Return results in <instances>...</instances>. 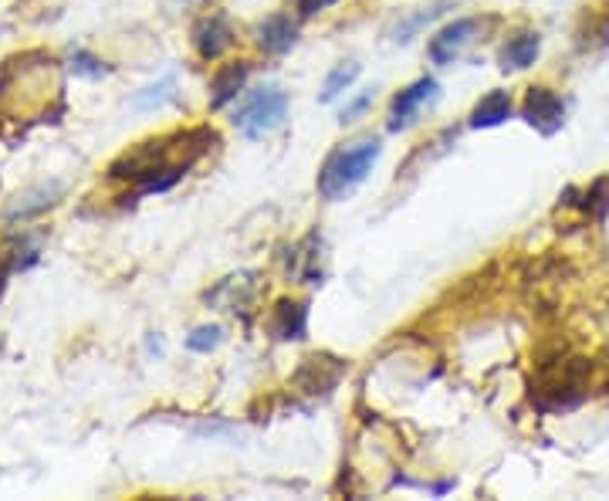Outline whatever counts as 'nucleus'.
I'll return each instance as SVG.
<instances>
[{"label": "nucleus", "mask_w": 609, "mask_h": 501, "mask_svg": "<svg viewBox=\"0 0 609 501\" xmlns=\"http://www.w3.org/2000/svg\"><path fill=\"white\" fill-rule=\"evenodd\" d=\"M379 156H382L379 139H359L353 146L336 149L325 159L322 174H318V194L328 203L349 200L366 184V177L372 174V166L379 163Z\"/></svg>", "instance_id": "f257e3e1"}, {"label": "nucleus", "mask_w": 609, "mask_h": 501, "mask_svg": "<svg viewBox=\"0 0 609 501\" xmlns=\"http://www.w3.org/2000/svg\"><path fill=\"white\" fill-rule=\"evenodd\" d=\"M285 116H288V92H282L279 85H264L244 98V105L234 113V126L248 139H261L279 129Z\"/></svg>", "instance_id": "f03ea898"}, {"label": "nucleus", "mask_w": 609, "mask_h": 501, "mask_svg": "<svg viewBox=\"0 0 609 501\" xmlns=\"http://www.w3.org/2000/svg\"><path fill=\"white\" fill-rule=\"evenodd\" d=\"M477 31H481V21L477 18H461L448 28H440L430 44H427V54L433 65H454L461 54L477 41Z\"/></svg>", "instance_id": "7ed1b4c3"}, {"label": "nucleus", "mask_w": 609, "mask_h": 501, "mask_svg": "<svg viewBox=\"0 0 609 501\" xmlns=\"http://www.w3.org/2000/svg\"><path fill=\"white\" fill-rule=\"evenodd\" d=\"M522 119H525L532 129H538L542 136H556V133L566 126V102H563L556 92H552V88L538 85V88H532V92L525 95Z\"/></svg>", "instance_id": "20e7f679"}, {"label": "nucleus", "mask_w": 609, "mask_h": 501, "mask_svg": "<svg viewBox=\"0 0 609 501\" xmlns=\"http://www.w3.org/2000/svg\"><path fill=\"white\" fill-rule=\"evenodd\" d=\"M437 98H440V85H437L433 79H417L413 85H407V88L393 98V105H390V129L400 133V129L413 126L417 116L423 113L427 105H433Z\"/></svg>", "instance_id": "39448f33"}, {"label": "nucleus", "mask_w": 609, "mask_h": 501, "mask_svg": "<svg viewBox=\"0 0 609 501\" xmlns=\"http://www.w3.org/2000/svg\"><path fill=\"white\" fill-rule=\"evenodd\" d=\"M254 41L264 54H285L295 48L298 41V24L288 18V14H271L267 21L258 24L254 31Z\"/></svg>", "instance_id": "423d86ee"}, {"label": "nucleus", "mask_w": 609, "mask_h": 501, "mask_svg": "<svg viewBox=\"0 0 609 501\" xmlns=\"http://www.w3.org/2000/svg\"><path fill=\"white\" fill-rule=\"evenodd\" d=\"M193 44L200 51V59L213 62V59H220V54H224L234 44V31H231V24L224 18L213 14V18H203L193 28Z\"/></svg>", "instance_id": "0eeeda50"}, {"label": "nucleus", "mask_w": 609, "mask_h": 501, "mask_svg": "<svg viewBox=\"0 0 609 501\" xmlns=\"http://www.w3.org/2000/svg\"><path fill=\"white\" fill-rule=\"evenodd\" d=\"M248 72H251L248 62H234V65L217 69V75L210 82V108H224L228 102H234L244 92Z\"/></svg>", "instance_id": "6e6552de"}, {"label": "nucleus", "mask_w": 609, "mask_h": 501, "mask_svg": "<svg viewBox=\"0 0 609 501\" xmlns=\"http://www.w3.org/2000/svg\"><path fill=\"white\" fill-rule=\"evenodd\" d=\"M512 119V95L502 92V88H494L487 92L477 105H474V113H471V126L474 129H494V126H502Z\"/></svg>", "instance_id": "1a4fd4ad"}, {"label": "nucleus", "mask_w": 609, "mask_h": 501, "mask_svg": "<svg viewBox=\"0 0 609 501\" xmlns=\"http://www.w3.org/2000/svg\"><path fill=\"white\" fill-rule=\"evenodd\" d=\"M538 51H542V38H538L535 31H525V34H515V38L502 48V54H497V62H502L505 72H522V69L535 65Z\"/></svg>", "instance_id": "9d476101"}, {"label": "nucleus", "mask_w": 609, "mask_h": 501, "mask_svg": "<svg viewBox=\"0 0 609 501\" xmlns=\"http://www.w3.org/2000/svg\"><path fill=\"white\" fill-rule=\"evenodd\" d=\"M274 336L279 340H302L305 328H308V305L305 302H292V299H282L279 309H274Z\"/></svg>", "instance_id": "9b49d317"}, {"label": "nucleus", "mask_w": 609, "mask_h": 501, "mask_svg": "<svg viewBox=\"0 0 609 501\" xmlns=\"http://www.w3.org/2000/svg\"><path fill=\"white\" fill-rule=\"evenodd\" d=\"M59 194H62V187H59V184H51V187H38V190H28L24 197H18V200L8 207V217H11V220H18V217H34V213L48 210Z\"/></svg>", "instance_id": "f8f14e48"}, {"label": "nucleus", "mask_w": 609, "mask_h": 501, "mask_svg": "<svg viewBox=\"0 0 609 501\" xmlns=\"http://www.w3.org/2000/svg\"><path fill=\"white\" fill-rule=\"evenodd\" d=\"M174 92H177V79H174V75H166V79H159V82L146 85L143 92H136L133 108H139V113H156L159 105H166V102L174 98Z\"/></svg>", "instance_id": "ddd939ff"}, {"label": "nucleus", "mask_w": 609, "mask_h": 501, "mask_svg": "<svg viewBox=\"0 0 609 501\" xmlns=\"http://www.w3.org/2000/svg\"><path fill=\"white\" fill-rule=\"evenodd\" d=\"M359 72H363V65L359 62H343V65H336L328 72V79H325V85H322V102L328 105V102H336L346 88H353V82L359 79Z\"/></svg>", "instance_id": "4468645a"}, {"label": "nucleus", "mask_w": 609, "mask_h": 501, "mask_svg": "<svg viewBox=\"0 0 609 501\" xmlns=\"http://www.w3.org/2000/svg\"><path fill=\"white\" fill-rule=\"evenodd\" d=\"M444 8H448V4H444V0H440V4H433V8H427V11H420V14H413V18L397 21V28L390 31V38H393V41H403V44H407V41H413V34H417L420 28H427L430 21H437L440 14H444Z\"/></svg>", "instance_id": "2eb2a0df"}, {"label": "nucleus", "mask_w": 609, "mask_h": 501, "mask_svg": "<svg viewBox=\"0 0 609 501\" xmlns=\"http://www.w3.org/2000/svg\"><path fill=\"white\" fill-rule=\"evenodd\" d=\"M220 343H224V325H197L187 336L190 353H213Z\"/></svg>", "instance_id": "dca6fc26"}, {"label": "nucleus", "mask_w": 609, "mask_h": 501, "mask_svg": "<svg viewBox=\"0 0 609 501\" xmlns=\"http://www.w3.org/2000/svg\"><path fill=\"white\" fill-rule=\"evenodd\" d=\"M372 102H376V88H366V92H359V95H353L346 105H343V113H339V123L343 126H349V123H359L369 108H372Z\"/></svg>", "instance_id": "f3484780"}, {"label": "nucleus", "mask_w": 609, "mask_h": 501, "mask_svg": "<svg viewBox=\"0 0 609 501\" xmlns=\"http://www.w3.org/2000/svg\"><path fill=\"white\" fill-rule=\"evenodd\" d=\"M72 72L82 75V79H102V75H105V65H102L98 59H92V54L78 51L75 59H72Z\"/></svg>", "instance_id": "a211bd4d"}, {"label": "nucleus", "mask_w": 609, "mask_h": 501, "mask_svg": "<svg viewBox=\"0 0 609 501\" xmlns=\"http://www.w3.org/2000/svg\"><path fill=\"white\" fill-rule=\"evenodd\" d=\"M292 4L298 8V14H315V11L332 8V4H336V0H292Z\"/></svg>", "instance_id": "6ab92c4d"}, {"label": "nucleus", "mask_w": 609, "mask_h": 501, "mask_svg": "<svg viewBox=\"0 0 609 501\" xmlns=\"http://www.w3.org/2000/svg\"><path fill=\"white\" fill-rule=\"evenodd\" d=\"M4 278H8V271H4V268H0V292H4Z\"/></svg>", "instance_id": "aec40b11"}]
</instances>
